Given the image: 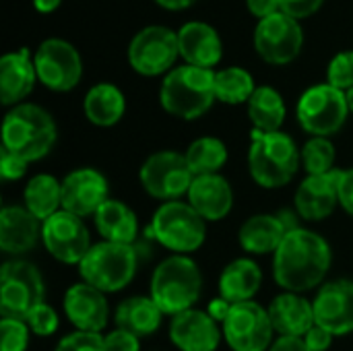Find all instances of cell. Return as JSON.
Instances as JSON below:
<instances>
[{
  "label": "cell",
  "mask_w": 353,
  "mask_h": 351,
  "mask_svg": "<svg viewBox=\"0 0 353 351\" xmlns=\"http://www.w3.org/2000/svg\"><path fill=\"white\" fill-rule=\"evenodd\" d=\"M331 263V244L308 228H296L273 254V279L285 292L306 294L325 283Z\"/></svg>",
  "instance_id": "1"
},
{
  "label": "cell",
  "mask_w": 353,
  "mask_h": 351,
  "mask_svg": "<svg viewBox=\"0 0 353 351\" xmlns=\"http://www.w3.org/2000/svg\"><path fill=\"white\" fill-rule=\"evenodd\" d=\"M302 168V151L283 130L250 132L248 172L252 180L267 190L288 186Z\"/></svg>",
  "instance_id": "2"
},
{
  "label": "cell",
  "mask_w": 353,
  "mask_h": 351,
  "mask_svg": "<svg viewBox=\"0 0 353 351\" xmlns=\"http://www.w3.org/2000/svg\"><path fill=\"white\" fill-rule=\"evenodd\" d=\"M56 141L54 116L37 103H19L2 120V147L29 163L48 157Z\"/></svg>",
  "instance_id": "3"
},
{
  "label": "cell",
  "mask_w": 353,
  "mask_h": 351,
  "mask_svg": "<svg viewBox=\"0 0 353 351\" xmlns=\"http://www.w3.org/2000/svg\"><path fill=\"white\" fill-rule=\"evenodd\" d=\"M215 70L182 64L172 68L159 87L161 108L180 120H196L215 103Z\"/></svg>",
  "instance_id": "4"
},
{
  "label": "cell",
  "mask_w": 353,
  "mask_h": 351,
  "mask_svg": "<svg viewBox=\"0 0 353 351\" xmlns=\"http://www.w3.org/2000/svg\"><path fill=\"white\" fill-rule=\"evenodd\" d=\"M203 292V273L199 265L184 254L163 259L151 275V298L163 314L176 317L194 308Z\"/></svg>",
  "instance_id": "5"
},
{
  "label": "cell",
  "mask_w": 353,
  "mask_h": 351,
  "mask_svg": "<svg viewBox=\"0 0 353 351\" xmlns=\"http://www.w3.org/2000/svg\"><path fill=\"white\" fill-rule=\"evenodd\" d=\"M149 238L168 248L172 254H192L207 238V221L186 201H168L151 217V225L145 230Z\"/></svg>",
  "instance_id": "6"
},
{
  "label": "cell",
  "mask_w": 353,
  "mask_h": 351,
  "mask_svg": "<svg viewBox=\"0 0 353 351\" xmlns=\"http://www.w3.org/2000/svg\"><path fill=\"white\" fill-rule=\"evenodd\" d=\"M139 269V250L134 244L99 242L93 244L79 265L85 283L103 294H116L132 283Z\"/></svg>",
  "instance_id": "7"
},
{
  "label": "cell",
  "mask_w": 353,
  "mask_h": 351,
  "mask_svg": "<svg viewBox=\"0 0 353 351\" xmlns=\"http://www.w3.org/2000/svg\"><path fill=\"white\" fill-rule=\"evenodd\" d=\"M46 302L41 271L25 259H10L0 269V312L6 319L27 321Z\"/></svg>",
  "instance_id": "8"
},
{
  "label": "cell",
  "mask_w": 353,
  "mask_h": 351,
  "mask_svg": "<svg viewBox=\"0 0 353 351\" xmlns=\"http://www.w3.org/2000/svg\"><path fill=\"white\" fill-rule=\"evenodd\" d=\"M350 103H347V93L335 89L329 83H319L308 87L296 108V116L300 126L310 134V137H325L331 139L337 134L350 116Z\"/></svg>",
  "instance_id": "9"
},
{
  "label": "cell",
  "mask_w": 353,
  "mask_h": 351,
  "mask_svg": "<svg viewBox=\"0 0 353 351\" xmlns=\"http://www.w3.org/2000/svg\"><path fill=\"white\" fill-rule=\"evenodd\" d=\"M139 180L149 197L168 203L180 201L184 194H188L194 174L184 153L165 149L155 151L143 161L139 170Z\"/></svg>",
  "instance_id": "10"
},
{
  "label": "cell",
  "mask_w": 353,
  "mask_h": 351,
  "mask_svg": "<svg viewBox=\"0 0 353 351\" xmlns=\"http://www.w3.org/2000/svg\"><path fill=\"white\" fill-rule=\"evenodd\" d=\"M180 56L178 31L165 25L143 27L128 43L126 58L134 72L143 77L168 74Z\"/></svg>",
  "instance_id": "11"
},
{
  "label": "cell",
  "mask_w": 353,
  "mask_h": 351,
  "mask_svg": "<svg viewBox=\"0 0 353 351\" xmlns=\"http://www.w3.org/2000/svg\"><path fill=\"white\" fill-rule=\"evenodd\" d=\"M33 64L39 83L56 93L72 91L83 79V58L79 50L62 37L43 39L33 54Z\"/></svg>",
  "instance_id": "12"
},
{
  "label": "cell",
  "mask_w": 353,
  "mask_h": 351,
  "mask_svg": "<svg viewBox=\"0 0 353 351\" xmlns=\"http://www.w3.org/2000/svg\"><path fill=\"white\" fill-rule=\"evenodd\" d=\"M221 331L225 343L234 351H269L275 335L269 310L254 300L232 304Z\"/></svg>",
  "instance_id": "13"
},
{
  "label": "cell",
  "mask_w": 353,
  "mask_h": 351,
  "mask_svg": "<svg viewBox=\"0 0 353 351\" xmlns=\"http://www.w3.org/2000/svg\"><path fill=\"white\" fill-rule=\"evenodd\" d=\"M304 48V31L300 21L277 12L256 23L254 29V50L256 54L273 66L292 64Z\"/></svg>",
  "instance_id": "14"
},
{
  "label": "cell",
  "mask_w": 353,
  "mask_h": 351,
  "mask_svg": "<svg viewBox=\"0 0 353 351\" xmlns=\"http://www.w3.org/2000/svg\"><path fill=\"white\" fill-rule=\"evenodd\" d=\"M41 244L56 261L77 267L93 246L83 217L64 209L41 223Z\"/></svg>",
  "instance_id": "15"
},
{
  "label": "cell",
  "mask_w": 353,
  "mask_h": 351,
  "mask_svg": "<svg viewBox=\"0 0 353 351\" xmlns=\"http://www.w3.org/2000/svg\"><path fill=\"white\" fill-rule=\"evenodd\" d=\"M312 304L316 325L333 337L353 333V281L335 279L323 283Z\"/></svg>",
  "instance_id": "16"
},
{
  "label": "cell",
  "mask_w": 353,
  "mask_h": 351,
  "mask_svg": "<svg viewBox=\"0 0 353 351\" xmlns=\"http://www.w3.org/2000/svg\"><path fill=\"white\" fill-rule=\"evenodd\" d=\"M108 199V178L95 168H77L62 180V209L79 217L95 215Z\"/></svg>",
  "instance_id": "17"
},
{
  "label": "cell",
  "mask_w": 353,
  "mask_h": 351,
  "mask_svg": "<svg viewBox=\"0 0 353 351\" xmlns=\"http://www.w3.org/2000/svg\"><path fill=\"white\" fill-rule=\"evenodd\" d=\"M300 228L298 219L290 211H281L277 215L273 213H259L248 217L240 232H238V242L242 250L248 254H275L279 244L283 242L285 234Z\"/></svg>",
  "instance_id": "18"
},
{
  "label": "cell",
  "mask_w": 353,
  "mask_h": 351,
  "mask_svg": "<svg viewBox=\"0 0 353 351\" xmlns=\"http://www.w3.org/2000/svg\"><path fill=\"white\" fill-rule=\"evenodd\" d=\"M64 312L70 325L77 331L101 333L110 321V304L103 292L81 281L66 290L64 294Z\"/></svg>",
  "instance_id": "19"
},
{
  "label": "cell",
  "mask_w": 353,
  "mask_h": 351,
  "mask_svg": "<svg viewBox=\"0 0 353 351\" xmlns=\"http://www.w3.org/2000/svg\"><path fill=\"white\" fill-rule=\"evenodd\" d=\"M223 339L221 325L207 310L190 308L172 317L170 341L180 351H217Z\"/></svg>",
  "instance_id": "20"
},
{
  "label": "cell",
  "mask_w": 353,
  "mask_h": 351,
  "mask_svg": "<svg viewBox=\"0 0 353 351\" xmlns=\"http://www.w3.org/2000/svg\"><path fill=\"white\" fill-rule=\"evenodd\" d=\"M341 170L323 176H306L296 190V215L304 221H323L339 207Z\"/></svg>",
  "instance_id": "21"
},
{
  "label": "cell",
  "mask_w": 353,
  "mask_h": 351,
  "mask_svg": "<svg viewBox=\"0 0 353 351\" xmlns=\"http://www.w3.org/2000/svg\"><path fill=\"white\" fill-rule=\"evenodd\" d=\"M41 242V221L25 207L6 205L0 211V250L12 259L29 254Z\"/></svg>",
  "instance_id": "22"
},
{
  "label": "cell",
  "mask_w": 353,
  "mask_h": 351,
  "mask_svg": "<svg viewBox=\"0 0 353 351\" xmlns=\"http://www.w3.org/2000/svg\"><path fill=\"white\" fill-rule=\"evenodd\" d=\"M178 50L184 64L213 70L223 58L221 35L205 21H188L178 29Z\"/></svg>",
  "instance_id": "23"
},
{
  "label": "cell",
  "mask_w": 353,
  "mask_h": 351,
  "mask_svg": "<svg viewBox=\"0 0 353 351\" xmlns=\"http://www.w3.org/2000/svg\"><path fill=\"white\" fill-rule=\"evenodd\" d=\"M37 79V70L33 58L27 48L8 52L0 58V99L2 106L14 108L23 103L33 91Z\"/></svg>",
  "instance_id": "24"
},
{
  "label": "cell",
  "mask_w": 353,
  "mask_h": 351,
  "mask_svg": "<svg viewBox=\"0 0 353 351\" xmlns=\"http://www.w3.org/2000/svg\"><path fill=\"white\" fill-rule=\"evenodd\" d=\"M186 197L190 207L205 221H221L230 215L234 207L232 184L221 174L196 176Z\"/></svg>",
  "instance_id": "25"
},
{
  "label": "cell",
  "mask_w": 353,
  "mask_h": 351,
  "mask_svg": "<svg viewBox=\"0 0 353 351\" xmlns=\"http://www.w3.org/2000/svg\"><path fill=\"white\" fill-rule=\"evenodd\" d=\"M269 317L279 337H304L314 325V304L302 294L283 292L269 304Z\"/></svg>",
  "instance_id": "26"
},
{
  "label": "cell",
  "mask_w": 353,
  "mask_h": 351,
  "mask_svg": "<svg viewBox=\"0 0 353 351\" xmlns=\"http://www.w3.org/2000/svg\"><path fill=\"white\" fill-rule=\"evenodd\" d=\"M163 312L151 296H130L122 300L116 308L114 323L116 329H122L139 339L151 337L159 331L163 323Z\"/></svg>",
  "instance_id": "27"
},
{
  "label": "cell",
  "mask_w": 353,
  "mask_h": 351,
  "mask_svg": "<svg viewBox=\"0 0 353 351\" xmlns=\"http://www.w3.org/2000/svg\"><path fill=\"white\" fill-rule=\"evenodd\" d=\"M263 285V271L252 259L228 263L219 275V296L230 304L250 302Z\"/></svg>",
  "instance_id": "28"
},
{
  "label": "cell",
  "mask_w": 353,
  "mask_h": 351,
  "mask_svg": "<svg viewBox=\"0 0 353 351\" xmlns=\"http://www.w3.org/2000/svg\"><path fill=\"white\" fill-rule=\"evenodd\" d=\"M93 221L103 242L134 244L139 236L137 213L124 201L118 199H108L93 215Z\"/></svg>",
  "instance_id": "29"
},
{
  "label": "cell",
  "mask_w": 353,
  "mask_h": 351,
  "mask_svg": "<svg viewBox=\"0 0 353 351\" xmlns=\"http://www.w3.org/2000/svg\"><path fill=\"white\" fill-rule=\"evenodd\" d=\"M83 110L93 126L110 128L122 120L126 112V97L114 83H97L87 91Z\"/></svg>",
  "instance_id": "30"
},
{
  "label": "cell",
  "mask_w": 353,
  "mask_h": 351,
  "mask_svg": "<svg viewBox=\"0 0 353 351\" xmlns=\"http://www.w3.org/2000/svg\"><path fill=\"white\" fill-rule=\"evenodd\" d=\"M23 207L43 223L62 209V180L50 174L29 178L23 190Z\"/></svg>",
  "instance_id": "31"
},
{
  "label": "cell",
  "mask_w": 353,
  "mask_h": 351,
  "mask_svg": "<svg viewBox=\"0 0 353 351\" xmlns=\"http://www.w3.org/2000/svg\"><path fill=\"white\" fill-rule=\"evenodd\" d=\"M248 118L252 130L277 132L285 122V101L281 93L271 85H261L248 99Z\"/></svg>",
  "instance_id": "32"
},
{
  "label": "cell",
  "mask_w": 353,
  "mask_h": 351,
  "mask_svg": "<svg viewBox=\"0 0 353 351\" xmlns=\"http://www.w3.org/2000/svg\"><path fill=\"white\" fill-rule=\"evenodd\" d=\"M184 155L194 178L219 174L221 168L228 163V147L217 137H201L192 141Z\"/></svg>",
  "instance_id": "33"
},
{
  "label": "cell",
  "mask_w": 353,
  "mask_h": 351,
  "mask_svg": "<svg viewBox=\"0 0 353 351\" xmlns=\"http://www.w3.org/2000/svg\"><path fill=\"white\" fill-rule=\"evenodd\" d=\"M256 91L252 74L242 66H228L215 70V97L228 106L248 103L252 93Z\"/></svg>",
  "instance_id": "34"
},
{
  "label": "cell",
  "mask_w": 353,
  "mask_h": 351,
  "mask_svg": "<svg viewBox=\"0 0 353 351\" xmlns=\"http://www.w3.org/2000/svg\"><path fill=\"white\" fill-rule=\"evenodd\" d=\"M300 151H302V168L306 170L308 176H323L335 170L337 151L331 139L310 137Z\"/></svg>",
  "instance_id": "35"
},
{
  "label": "cell",
  "mask_w": 353,
  "mask_h": 351,
  "mask_svg": "<svg viewBox=\"0 0 353 351\" xmlns=\"http://www.w3.org/2000/svg\"><path fill=\"white\" fill-rule=\"evenodd\" d=\"M31 329L25 321L6 319L0 321V351H27Z\"/></svg>",
  "instance_id": "36"
},
{
  "label": "cell",
  "mask_w": 353,
  "mask_h": 351,
  "mask_svg": "<svg viewBox=\"0 0 353 351\" xmlns=\"http://www.w3.org/2000/svg\"><path fill=\"white\" fill-rule=\"evenodd\" d=\"M327 83L343 93L353 89V50H343L333 56L327 66Z\"/></svg>",
  "instance_id": "37"
},
{
  "label": "cell",
  "mask_w": 353,
  "mask_h": 351,
  "mask_svg": "<svg viewBox=\"0 0 353 351\" xmlns=\"http://www.w3.org/2000/svg\"><path fill=\"white\" fill-rule=\"evenodd\" d=\"M25 323H27V327L31 329V333L37 335V337H50V335H54V333L58 331V327H60L58 312H56L52 306H48L46 302L39 304V306L27 317Z\"/></svg>",
  "instance_id": "38"
},
{
  "label": "cell",
  "mask_w": 353,
  "mask_h": 351,
  "mask_svg": "<svg viewBox=\"0 0 353 351\" xmlns=\"http://www.w3.org/2000/svg\"><path fill=\"white\" fill-rule=\"evenodd\" d=\"M54 351H105V341L101 333L74 331L62 337Z\"/></svg>",
  "instance_id": "39"
},
{
  "label": "cell",
  "mask_w": 353,
  "mask_h": 351,
  "mask_svg": "<svg viewBox=\"0 0 353 351\" xmlns=\"http://www.w3.org/2000/svg\"><path fill=\"white\" fill-rule=\"evenodd\" d=\"M27 166L29 161H25L23 157L10 153L8 149H0V176L8 182L21 180L27 174Z\"/></svg>",
  "instance_id": "40"
},
{
  "label": "cell",
  "mask_w": 353,
  "mask_h": 351,
  "mask_svg": "<svg viewBox=\"0 0 353 351\" xmlns=\"http://www.w3.org/2000/svg\"><path fill=\"white\" fill-rule=\"evenodd\" d=\"M279 2H281V12L296 21L316 14L325 4V0H279Z\"/></svg>",
  "instance_id": "41"
},
{
  "label": "cell",
  "mask_w": 353,
  "mask_h": 351,
  "mask_svg": "<svg viewBox=\"0 0 353 351\" xmlns=\"http://www.w3.org/2000/svg\"><path fill=\"white\" fill-rule=\"evenodd\" d=\"M105 341V351H141V339L122 331L114 329L108 335H103Z\"/></svg>",
  "instance_id": "42"
},
{
  "label": "cell",
  "mask_w": 353,
  "mask_h": 351,
  "mask_svg": "<svg viewBox=\"0 0 353 351\" xmlns=\"http://www.w3.org/2000/svg\"><path fill=\"white\" fill-rule=\"evenodd\" d=\"M339 207L353 217V168L352 170H341L339 178Z\"/></svg>",
  "instance_id": "43"
},
{
  "label": "cell",
  "mask_w": 353,
  "mask_h": 351,
  "mask_svg": "<svg viewBox=\"0 0 353 351\" xmlns=\"http://www.w3.org/2000/svg\"><path fill=\"white\" fill-rule=\"evenodd\" d=\"M333 335L327 331V329H323V327H319V325H314L306 335H304V341H306V345H308V350L310 351H327L331 345H333Z\"/></svg>",
  "instance_id": "44"
},
{
  "label": "cell",
  "mask_w": 353,
  "mask_h": 351,
  "mask_svg": "<svg viewBox=\"0 0 353 351\" xmlns=\"http://www.w3.org/2000/svg\"><path fill=\"white\" fill-rule=\"evenodd\" d=\"M246 6H248L250 14L256 17L259 21L281 12V2L279 0H246Z\"/></svg>",
  "instance_id": "45"
},
{
  "label": "cell",
  "mask_w": 353,
  "mask_h": 351,
  "mask_svg": "<svg viewBox=\"0 0 353 351\" xmlns=\"http://www.w3.org/2000/svg\"><path fill=\"white\" fill-rule=\"evenodd\" d=\"M269 351H310L304 337H277Z\"/></svg>",
  "instance_id": "46"
},
{
  "label": "cell",
  "mask_w": 353,
  "mask_h": 351,
  "mask_svg": "<svg viewBox=\"0 0 353 351\" xmlns=\"http://www.w3.org/2000/svg\"><path fill=\"white\" fill-rule=\"evenodd\" d=\"M230 310H232V304H230L228 300H223L221 296H219V298H215V300H211V302H209V306H207L209 317H211L215 323H219V325H223V321L228 319Z\"/></svg>",
  "instance_id": "47"
},
{
  "label": "cell",
  "mask_w": 353,
  "mask_h": 351,
  "mask_svg": "<svg viewBox=\"0 0 353 351\" xmlns=\"http://www.w3.org/2000/svg\"><path fill=\"white\" fill-rule=\"evenodd\" d=\"M60 4H62V0H33L35 10H37V12H41V14H50V12H54Z\"/></svg>",
  "instance_id": "48"
},
{
  "label": "cell",
  "mask_w": 353,
  "mask_h": 351,
  "mask_svg": "<svg viewBox=\"0 0 353 351\" xmlns=\"http://www.w3.org/2000/svg\"><path fill=\"white\" fill-rule=\"evenodd\" d=\"M161 8H168V10H182V8H188L192 6L196 0H155Z\"/></svg>",
  "instance_id": "49"
},
{
  "label": "cell",
  "mask_w": 353,
  "mask_h": 351,
  "mask_svg": "<svg viewBox=\"0 0 353 351\" xmlns=\"http://www.w3.org/2000/svg\"><path fill=\"white\" fill-rule=\"evenodd\" d=\"M347 103H350V112L353 114V89L347 91Z\"/></svg>",
  "instance_id": "50"
}]
</instances>
